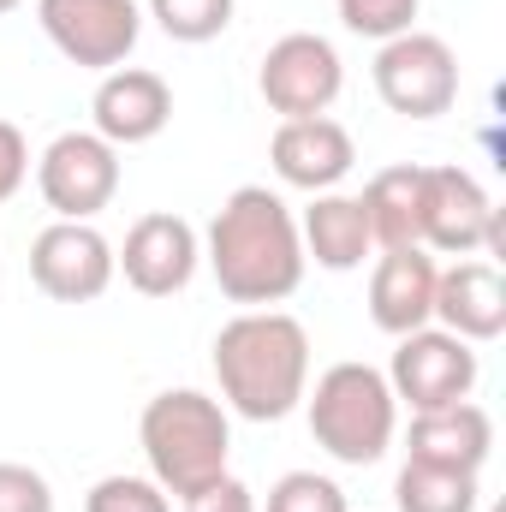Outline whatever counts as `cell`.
I'll use <instances>...</instances> for the list:
<instances>
[{"mask_svg": "<svg viewBox=\"0 0 506 512\" xmlns=\"http://www.w3.org/2000/svg\"><path fill=\"white\" fill-rule=\"evenodd\" d=\"M209 274L221 286V298L245 304V310H274L304 286V239H298V215L280 191L268 185H239L215 221H209Z\"/></svg>", "mask_w": 506, "mask_h": 512, "instance_id": "obj_1", "label": "cell"}, {"mask_svg": "<svg viewBox=\"0 0 506 512\" xmlns=\"http://www.w3.org/2000/svg\"><path fill=\"white\" fill-rule=\"evenodd\" d=\"M215 382L227 411L251 423H280L304 405L310 387V334L286 310H239L215 334Z\"/></svg>", "mask_w": 506, "mask_h": 512, "instance_id": "obj_2", "label": "cell"}, {"mask_svg": "<svg viewBox=\"0 0 506 512\" xmlns=\"http://www.w3.org/2000/svg\"><path fill=\"white\" fill-rule=\"evenodd\" d=\"M137 441H143L149 477L173 501H191V495H203L209 483L227 477L233 423H227V405L221 399H209L197 387H167V393H155L143 405Z\"/></svg>", "mask_w": 506, "mask_h": 512, "instance_id": "obj_3", "label": "cell"}, {"mask_svg": "<svg viewBox=\"0 0 506 512\" xmlns=\"http://www.w3.org/2000/svg\"><path fill=\"white\" fill-rule=\"evenodd\" d=\"M304 411H310V435L328 459L340 465H376L399 435V399L376 364H328L316 387H304Z\"/></svg>", "mask_w": 506, "mask_h": 512, "instance_id": "obj_4", "label": "cell"}, {"mask_svg": "<svg viewBox=\"0 0 506 512\" xmlns=\"http://www.w3.org/2000/svg\"><path fill=\"white\" fill-rule=\"evenodd\" d=\"M370 78H376L381 108L399 120H441L459 102V60L429 30H405V36L381 42Z\"/></svg>", "mask_w": 506, "mask_h": 512, "instance_id": "obj_5", "label": "cell"}, {"mask_svg": "<svg viewBox=\"0 0 506 512\" xmlns=\"http://www.w3.org/2000/svg\"><path fill=\"white\" fill-rule=\"evenodd\" d=\"M256 90L268 102V114L280 120H316L340 102L346 90V66H340V48L316 30H292L280 36L262 66H256Z\"/></svg>", "mask_w": 506, "mask_h": 512, "instance_id": "obj_6", "label": "cell"}, {"mask_svg": "<svg viewBox=\"0 0 506 512\" xmlns=\"http://www.w3.org/2000/svg\"><path fill=\"white\" fill-rule=\"evenodd\" d=\"M381 376L393 387V399L411 405V417H417V411H447V405L471 399L483 364H477V346H465L459 334H447V328H417V334H399L393 364H387Z\"/></svg>", "mask_w": 506, "mask_h": 512, "instance_id": "obj_7", "label": "cell"}, {"mask_svg": "<svg viewBox=\"0 0 506 512\" xmlns=\"http://www.w3.org/2000/svg\"><path fill=\"white\" fill-rule=\"evenodd\" d=\"M36 191L60 221H96L120 191V149L96 131H60L36 155Z\"/></svg>", "mask_w": 506, "mask_h": 512, "instance_id": "obj_8", "label": "cell"}, {"mask_svg": "<svg viewBox=\"0 0 506 512\" xmlns=\"http://www.w3.org/2000/svg\"><path fill=\"white\" fill-rule=\"evenodd\" d=\"M36 24L72 66L114 72L131 60L143 36V6L137 0H36Z\"/></svg>", "mask_w": 506, "mask_h": 512, "instance_id": "obj_9", "label": "cell"}, {"mask_svg": "<svg viewBox=\"0 0 506 512\" xmlns=\"http://www.w3.org/2000/svg\"><path fill=\"white\" fill-rule=\"evenodd\" d=\"M423 251L477 256L501 251V209L465 167H423Z\"/></svg>", "mask_w": 506, "mask_h": 512, "instance_id": "obj_10", "label": "cell"}, {"mask_svg": "<svg viewBox=\"0 0 506 512\" xmlns=\"http://www.w3.org/2000/svg\"><path fill=\"white\" fill-rule=\"evenodd\" d=\"M114 245L90 221H54L30 239V280L54 304H96L114 286Z\"/></svg>", "mask_w": 506, "mask_h": 512, "instance_id": "obj_11", "label": "cell"}, {"mask_svg": "<svg viewBox=\"0 0 506 512\" xmlns=\"http://www.w3.org/2000/svg\"><path fill=\"white\" fill-rule=\"evenodd\" d=\"M197 262H203V239H197V227H191L185 215H173V209L137 215L131 233H126V245L114 251V268L126 274V286L143 292V298H173V292H185L191 274H197Z\"/></svg>", "mask_w": 506, "mask_h": 512, "instance_id": "obj_12", "label": "cell"}, {"mask_svg": "<svg viewBox=\"0 0 506 512\" xmlns=\"http://www.w3.org/2000/svg\"><path fill=\"white\" fill-rule=\"evenodd\" d=\"M268 167H274L280 185L316 197V191H334L358 167V143H352V131L340 126V120H328V114H316V120H280L274 137H268Z\"/></svg>", "mask_w": 506, "mask_h": 512, "instance_id": "obj_13", "label": "cell"}, {"mask_svg": "<svg viewBox=\"0 0 506 512\" xmlns=\"http://www.w3.org/2000/svg\"><path fill=\"white\" fill-rule=\"evenodd\" d=\"M90 120H96V137H108L114 149L155 143L173 120V84L149 66H114V72H102V84L90 96Z\"/></svg>", "mask_w": 506, "mask_h": 512, "instance_id": "obj_14", "label": "cell"}, {"mask_svg": "<svg viewBox=\"0 0 506 512\" xmlns=\"http://www.w3.org/2000/svg\"><path fill=\"white\" fill-rule=\"evenodd\" d=\"M435 322L459 334L465 346H489L506 334V280L495 262L459 256L453 268L435 274Z\"/></svg>", "mask_w": 506, "mask_h": 512, "instance_id": "obj_15", "label": "cell"}, {"mask_svg": "<svg viewBox=\"0 0 506 512\" xmlns=\"http://www.w3.org/2000/svg\"><path fill=\"white\" fill-rule=\"evenodd\" d=\"M435 256L423 245L411 251H381V262L370 268V322L381 334H417L435 322Z\"/></svg>", "mask_w": 506, "mask_h": 512, "instance_id": "obj_16", "label": "cell"}, {"mask_svg": "<svg viewBox=\"0 0 506 512\" xmlns=\"http://www.w3.org/2000/svg\"><path fill=\"white\" fill-rule=\"evenodd\" d=\"M495 453V417L471 399L447 405V411H417L411 417V435H405V459H423V465H447V471H483Z\"/></svg>", "mask_w": 506, "mask_h": 512, "instance_id": "obj_17", "label": "cell"}, {"mask_svg": "<svg viewBox=\"0 0 506 512\" xmlns=\"http://www.w3.org/2000/svg\"><path fill=\"white\" fill-rule=\"evenodd\" d=\"M298 239H304V256H316V268H328V274H352V268H364V256L376 251L370 215L346 191H316L304 221H298Z\"/></svg>", "mask_w": 506, "mask_h": 512, "instance_id": "obj_18", "label": "cell"}, {"mask_svg": "<svg viewBox=\"0 0 506 512\" xmlns=\"http://www.w3.org/2000/svg\"><path fill=\"white\" fill-rule=\"evenodd\" d=\"M358 203L370 215V239L381 251H411L423 233V167H411V161L381 167Z\"/></svg>", "mask_w": 506, "mask_h": 512, "instance_id": "obj_19", "label": "cell"}, {"mask_svg": "<svg viewBox=\"0 0 506 512\" xmlns=\"http://www.w3.org/2000/svg\"><path fill=\"white\" fill-rule=\"evenodd\" d=\"M477 477L471 471H447V465H423L405 459L393 477V507L399 512H477Z\"/></svg>", "mask_w": 506, "mask_h": 512, "instance_id": "obj_20", "label": "cell"}, {"mask_svg": "<svg viewBox=\"0 0 506 512\" xmlns=\"http://www.w3.org/2000/svg\"><path fill=\"white\" fill-rule=\"evenodd\" d=\"M233 6L239 0H149V18L161 24L167 42H215L227 24H233Z\"/></svg>", "mask_w": 506, "mask_h": 512, "instance_id": "obj_21", "label": "cell"}, {"mask_svg": "<svg viewBox=\"0 0 506 512\" xmlns=\"http://www.w3.org/2000/svg\"><path fill=\"white\" fill-rule=\"evenodd\" d=\"M334 12H340V24H346L352 36L393 42V36L417 30V12H423V0H334Z\"/></svg>", "mask_w": 506, "mask_h": 512, "instance_id": "obj_22", "label": "cell"}, {"mask_svg": "<svg viewBox=\"0 0 506 512\" xmlns=\"http://www.w3.org/2000/svg\"><path fill=\"white\" fill-rule=\"evenodd\" d=\"M262 512H352L346 507V489L322 471H286L274 489H268V507Z\"/></svg>", "mask_w": 506, "mask_h": 512, "instance_id": "obj_23", "label": "cell"}, {"mask_svg": "<svg viewBox=\"0 0 506 512\" xmlns=\"http://www.w3.org/2000/svg\"><path fill=\"white\" fill-rule=\"evenodd\" d=\"M84 512H173V501H167V489H161L155 477H126V471H114V477L90 483Z\"/></svg>", "mask_w": 506, "mask_h": 512, "instance_id": "obj_24", "label": "cell"}, {"mask_svg": "<svg viewBox=\"0 0 506 512\" xmlns=\"http://www.w3.org/2000/svg\"><path fill=\"white\" fill-rule=\"evenodd\" d=\"M0 512H54V489L36 465L0 459Z\"/></svg>", "mask_w": 506, "mask_h": 512, "instance_id": "obj_25", "label": "cell"}, {"mask_svg": "<svg viewBox=\"0 0 506 512\" xmlns=\"http://www.w3.org/2000/svg\"><path fill=\"white\" fill-rule=\"evenodd\" d=\"M24 179H30V143L12 120H0V209L24 191Z\"/></svg>", "mask_w": 506, "mask_h": 512, "instance_id": "obj_26", "label": "cell"}, {"mask_svg": "<svg viewBox=\"0 0 506 512\" xmlns=\"http://www.w3.org/2000/svg\"><path fill=\"white\" fill-rule=\"evenodd\" d=\"M185 512H256V501H251V489H245L239 477H221V483H209L203 495H191Z\"/></svg>", "mask_w": 506, "mask_h": 512, "instance_id": "obj_27", "label": "cell"}, {"mask_svg": "<svg viewBox=\"0 0 506 512\" xmlns=\"http://www.w3.org/2000/svg\"><path fill=\"white\" fill-rule=\"evenodd\" d=\"M12 6H18V0H0V18H6V12H12Z\"/></svg>", "mask_w": 506, "mask_h": 512, "instance_id": "obj_28", "label": "cell"}]
</instances>
